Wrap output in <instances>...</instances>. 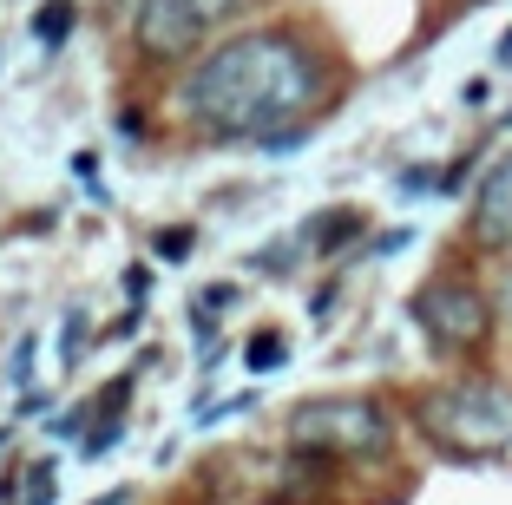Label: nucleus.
I'll return each mask as SVG.
<instances>
[{
    "mask_svg": "<svg viewBox=\"0 0 512 505\" xmlns=\"http://www.w3.org/2000/svg\"><path fill=\"white\" fill-rule=\"evenodd\" d=\"M421 427L460 460H493L512 446V394L499 381H453L421 401Z\"/></svg>",
    "mask_w": 512,
    "mask_h": 505,
    "instance_id": "obj_2",
    "label": "nucleus"
},
{
    "mask_svg": "<svg viewBox=\"0 0 512 505\" xmlns=\"http://www.w3.org/2000/svg\"><path fill=\"white\" fill-rule=\"evenodd\" d=\"M407 315H414V322L427 328V342L447 348V355L480 348L486 328H493V302H486L473 283H460V276H434V283H421L414 296H407Z\"/></svg>",
    "mask_w": 512,
    "mask_h": 505,
    "instance_id": "obj_5",
    "label": "nucleus"
},
{
    "mask_svg": "<svg viewBox=\"0 0 512 505\" xmlns=\"http://www.w3.org/2000/svg\"><path fill=\"white\" fill-rule=\"evenodd\" d=\"M66 27H73V7H66V0H53V7L33 20V33H40L46 46H60V40H66Z\"/></svg>",
    "mask_w": 512,
    "mask_h": 505,
    "instance_id": "obj_8",
    "label": "nucleus"
},
{
    "mask_svg": "<svg viewBox=\"0 0 512 505\" xmlns=\"http://www.w3.org/2000/svg\"><path fill=\"white\" fill-rule=\"evenodd\" d=\"M329 99V60L296 27H250L204 46L178 79V112L217 145L296 132Z\"/></svg>",
    "mask_w": 512,
    "mask_h": 505,
    "instance_id": "obj_1",
    "label": "nucleus"
},
{
    "mask_svg": "<svg viewBox=\"0 0 512 505\" xmlns=\"http://www.w3.org/2000/svg\"><path fill=\"white\" fill-rule=\"evenodd\" d=\"M289 446L322 460H381L394 446V427L368 394H322L289 414Z\"/></svg>",
    "mask_w": 512,
    "mask_h": 505,
    "instance_id": "obj_3",
    "label": "nucleus"
},
{
    "mask_svg": "<svg viewBox=\"0 0 512 505\" xmlns=\"http://www.w3.org/2000/svg\"><path fill=\"white\" fill-rule=\"evenodd\" d=\"M283 355H289V348L276 342V335H263V342H250V368H263V374H270V368H283Z\"/></svg>",
    "mask_w": 512,
    "mask_h": 505,
    "instance_id": "obj_9",
    "label": "nucleus"
},
{
    "mask_svg": "<svg viewBox=\"0 0 512 505\" xmlns=\"http://www.w3.org/2000/svg\"><path fill=\"white\" fill-rule=\"evenodd\" d=\"M362 230H368V223L355 217V210H322V217H316V230H309V250H322V256H329V250H342V243H355Z\"/></svg>",
    "mask_w": 512,
    "mask_h": 505,
    "instance_id": "obj_7",
    "label": "nucleus"
},
{
    "mask_svg": "<svg viewBox=\"0 0 512 505\" xmlns=\"http://www.w3.org/2000/svg\"><path fill=\"white\" fill-rule=\"evenodd\" d=\"M499 315H506V328H512V276L499 283Z\"/></svg>",
    "mask_w": 512,
    "mask_h": 505,
    "instance_id": "obj_10",
    "label": "nucleus"
},
{
    "mask_svg": "<svg viewBox=\"0 0 512 505\" xmlns=\"http://www.w3.org/2000/svg\"><path fill=\"white\" fill-rule=\"evenodd\" d=\"M473 237L486 250H512V151L480 178V197H473Z\"/></svg>",
    "mask_w": 512,
    "mask_h": 505,
    "instance_id": "obj_6",
    "label": "nucleus"
},
{
    "mask_svg": "<svg viewBox=\"0 0 512 505\" xmlns=\"http://www.w3.org/2000/svg\"><path fill=\"white\" fill-rule=\"evenodd\" d=\"M250 7L256 0H132V40L145 60H197Z\"/></svg>",
    "mask_w": 512,
    "mask_h": 505,
    "instance_id": "obj_4",
    "label": "nucleus"
}]
</instances>
